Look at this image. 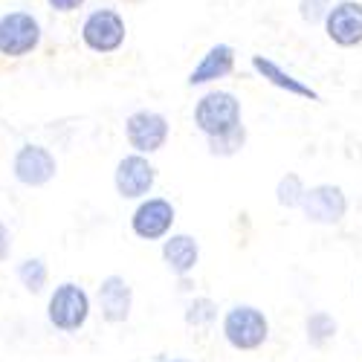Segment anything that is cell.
Masks as SVG:
<instances>
[{
	"mask_svg": "<svg viewBox=\"0 0 362 362\" xmlns=\"http://www.w3.org/2000/svg\"><path fill=\"white\" fill-rule=\"evenodd\" d=\"M58 174L55 154L41 142H23L12 157V177L26 189H44Z\"/></svg>",
	"mask_w": 362,
	"mask_h": 362,
	"instance_id": "obj_8",
	"label": "cell"
},
{
	"mask_svg": "<svg viewBox=\"0 0 362 362\" xmlns=\"http://www.w3.org/2000/svg\"><path fill=\"white\" fill-rule=\"evenodd\" d=\"M215 319H218V301L209 296H194L183 310V322L189 327H209Z\"/></svg>",
	"mask_w": 362,
	"mask_h": 362,
	"instance_id": "obj_19",
	"label": "cell"
},
{
	"mask_svg": "<svg viewBox=\"0 0 362 362\" xmlns=\"http://www.w3.org/2000/svg\"><path fill=\"white\" fill-rule=\"evenodd\" d=\"M154 186H157V165L151 163V157L131 151V154H125L116 163L113 189L122 200L136 203V200H142V197H148L151 192H154Z\"/></svg>",
	"mask_w": 362,
	"mask_h": 362,
	"instance_id": "obj_9",
	"label": "cell"
},
{
	"mask_svg": "<svg viewBox=\"0 0 362 362\" xmlns=\"http://www.w3.org/2000/svg\"><path fill=\"white\" fill-rule=\"evenodd\" d=\"M330 4H334V0H298V18L308 26H322Z\"/></svg>",
	"mask_w": 362,
	"mask_h": 362,
	"instance_id": "obj_21",
	"label": "cell"
},
{
	"mask_svg": "<svg viewBox=\"0 0 362 362\" xmlns=\"http://www.w3.org/2000/svg\"><path fill=\"white\" fill-rule=\"evenodd\" d=\"M78 38L84 49H90L93 55H113L128 41L125 15L113 6H99L93 12H87L78 29Z\"/></svg>",
	"mask_w": 362,
	"mask_h": 362,
	"instance_id": "obj_3",
	"label": "cell"
},
{
	"mask_svg": "<svg viewBox=\"0 0 362 362\" xmlns=\"http://www.w3.org/2000/svg\"><path fill=\"white\" fill-rule=\"evenodd\" d=\"M168 136H171V125H168L165 113H160V110L139 107V110L128 113V119H125V139L136 154H145V157L160 154L168 145Z\"/></svg>",
	"mask_w": 362,
	"mask_h": 362,
	"instance_id": "obj_6",
	"label": "cell"
},
{
	"mask_svg": "<svg viewBox=\"0 0 362 362\" xmlns=\"http://www.w3.org/2000/svg\"><path fill=\"white\" fill-rule=\"evenodd\" d=\"M9 255H12V232L4 221H0V264L9 261Z\"/></svg>",
	"mask_w": 362,
	"mask_h": 362,
	"instance_id": "obj_23",
	"label": "cell"
},
{
	"mask_svg": "<svg viewBox=\"0 0 362 362\" xmlns=\"http://www.w3.org/2000/svg\"><path fill=\"white\" fill-rule=\"evenodd\" d=\"M298 212L305 215L308 223L316 226H339L348 215V194L337 183H316L308 186L305 197H301Z\"/></svg>",
	"mask_w": 362,
	"mask_h": 362,
	"instance_id": "obj_7",
	"label": "cell"
},
{
	"mask_svg": "<svg viewBox=\"0 0 362 362\" xmlns=\"http://www.w3.org/2000/svg\"><path fill=\"white\" fill-rule=\"evenodd\" d=\"M330 44L342 49L362 47V0H334L322 21Z\"/></svg>",
	"mask_w": 362,
	"mask_h": 362,
	"instance_id": "obj_11",
	"label": "cell"
},
{
	"mask_svg": "<svg viewBox=\"0 0 362 362\" xmlns=\"http://www.w3.org/2000/svg\"><path fill=\"white\" fill-rule=\"evenodd\" d=\"M308 186L296 171H287L279 183H276V203L281 209H298L301 206V197H305Z\"/></svg>",
	"mask_w": 362,
	"mask_h": 362,
	"instance_id": "obj_20",
	"label": "cell"
},
{
	"mask_svg": "<svg viewBox=\"0 0 362 362\" xmlns=\"http://www.w3.org/2000/svg\"><path fill=\"white\" fill-rule=\"evenodd\" d=\"M221 334L235 351H258L269 339V319L255 305H232L223 313Z\"/></svg>",
	"mask_w": 362,
	"mask_h": 362,
	"instance_id": "obj_4",
	"label": "cell"
},
{
	"mask_svg": "<svg viewBox=\"0 0 362 362\" xmlns=\"http://www.w3.org/2000/svg\"><path fill=\"white\" fill-rule=\"evenodd\" d=\"M232 73H235V47L232 44H212L200 55V62L189 73L186 84L189 87H209V84H218V81L229 78Z\"/></svg>",
	"mask_w": 362,
	"mask_h": 362,
	"instance_id": "obj_14",
	"label": "cell"
},
{
	"mask_svg": "<svg viewBox=\"0 0 362 362\" xmlns=\"http://www.w3.org/2000/svg\"><path fill=\"white\" fill-rule=\"evenodd\" d=\"M90 313H93V301L78 281H62L52 287L47 298V322L58 334H78Z\"/></svg>",
	"mask_w": 362,
	"mask_h": 362,
	"instance_id": "obj_2",
	"label": "cell"
},
{
	"mask_svg": "<svg viewBox=\"0 0 362 362\" xmlns=\"http://www.w3.org/2000/svg\"><path fill=\"white\" fill-rule=\"evenodd\" d=\"M163 362H192V359H186V356H165Z\"/></svg>",
	"mask_w": 362,
	"mask_h": 362,
	"instance_id": "obj_24",
	"label": "cell"
},
{
	"mask_svg": "<svg viewBox=\"0 0 362 362\" xmlns=\"http://www.w3.org/2000/svg\"><path fill=\"white\" fill-rule=\"evenodd\" d=\"M15 276L21 281V287L29 293V296H41L47 290V281H49V267L44 258L33 255V258H23L18 267H15Z\"/></svg>",
	"mask_w": 362,
	"mask_h": 362,
	"instance_id": "obj_16",
	"label": "cell"
},
{
	"mask_svg": "<svg viewBox=\"0 0 362 362\" xmlns=\"http://www.w3.org/2000/svg\"><path fill=\"white\" fill-rule=\"evenodd\" d=\"M44 41L41 21L26 9H9L0 15V55L4 58H26Z\"/></svg>",
	"mask_w": 362,
	"mask_h": 362,
	"instance_id": "obj_5",
	"label": "cell"
},
{
	"mask_svg": "<svg viewBox=\"0 0 362 362\" xmlns=\"http://www.w3.org/2000/svg\"><path fill=\"white\" fill-rule=\"evenodd\" d=\"M337 330H339V322L334 319V313H327V310H313L305 319V337H308L310 348H325L330 339L337 337Z\"/></svg>",
	"mask_w": 362,
	"mask_h": 362,
	"instance_id": "obj_17",
	"label": "cell"
},
{
	"mask_svg": "<svg viewBox=\"0 0 362 362\" xmlns=\"http://www.w3.org/2000/svg\"><path fill=\"white\" fill-rule=\"evenodd\" d=\"M250 64H252V70H255L267 84H273L276 90H284L287 96L308 99V102H322L319 90H313L310 84H305L301 78H296L290 70H284L279 62H273V58H267V55H252V58H250Z\"/></svg>",
	"mask_w": 362,
	"mask_h": 362,
	"instance_id": "obj_15",
	"label": "cell"
},
{
	"mask_svg": "<svg viewBox=\"0 0 362 362\" xmlns=\"http://www.w3.org/2000/svg\"><path fill=\"white\" fill-rule=\"evenodd\" d=\"M96 308L102 322L107 325H125L134 310V287L125 276L110 273L96 287Z\"/></svg>",
	"mask_w": 362,
	"mask_h": 362,
	"instance_id": "obj_12",
	"label": "cell"
},
{
	"mask_svg": "<svg viewBox=\"0 0 362 362\" xmlns=\"http://www.w3.org/2000/svg\"><path fill=\"white\" fill-rule=\"evenodd\" d=\"M192 122L206 139L221 136L238 125H244V107H240V99L232 93V90L215 87V90H206V93L194 102Z\"/></svg>",
	"mask_w": 362,
	"mask_h": 362,
	"instance_id": "obj_1",
	"label": "cell"
},
{
	"mask_svg": "<svg viewBox=\"0 0 362 362\" xmlns=\"http://www.w3.org/2000/svg\"><path fill=\"white\" fill-rule=\"evenodd\" d=\"M122 4H142V0H122Z\"/></svg>",
	"mask_w": 362,
	"mask_h": 362,
	"instance_id": "obj_25",
	"label": "cell"
},
{
	"mask_svg": "<svg viewBox=\"0 0 362 362\" xmlns=\"http://www.w3.org/2000/svg\"><path fill=\"white\" fill-rule=\"evenodd\" d=\"M247 145V125H238L232 128L229 134H221V136H209L206 139V148L212 157H221V160H229L235 154H240Z\"/></svg>",
	"mask_w": 362,
	"mask_h": 362,
	"instance_id": "obj_18",
	"label": "cell"
},
{
	"mask_svg": "<svg viewBox=\"0 0 362 362\" xmlns=\"http://www.w3.org/2000/svg\"><path fill=\"white\" fill-rule=\"evenodd\" d=\"M160 255H163V264L171 276L189 279L200 264V240L189 232H171L163 238Z\"/></svg>",
	"mask_w": 362,
	"mask_h": 362,
	"instance_id": "obj_13",
	"label": "cell"
},
{
	"mask_svg": "<svg viewBox=\"0 0 362 362\" xmlns=\"http://www.w3.org/2000/svg\"><path fill=\"white\" fill-rule=\"evenodd\" d=\"M84 4H87V0H47V6H49L52 12H58V15H73V12H78Z\"/></svg>",
	"mask_w": 362,
	"mask_h": 362,
	"instance_id": "obj_22",
	"label": "cell"
},
{
	"mask_svg": "<svg viewBox=\"0 0 362 362\" xmlns=\"http://www.w3.org/2000/svg\"><path fill=\"white\" fill-rule=\"evenodd\" d=\"M177 221V209L168 197H142L136 200L134 212H131V232L139 240H163L165 235H171Z\"/></svg>",
	"mask_w": 362,
	"mask_h": 362,
	"instance_id": "obj_10",
	"label": "cell"
}]
</instances>
